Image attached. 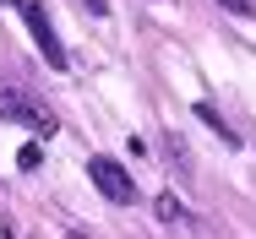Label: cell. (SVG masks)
I'll list each match as a JSON object with an SVG mask.
<instances>
[{
  "instance_id": "cell-1",
  "label": "cell",
  "mask_w": 256,
  "mask_h": 239,
  "mask_svg": "<svg viewBox=\"0 0 256 239\" xmlns=\"http://www.w3.org/2000/svg\"><path fill=\"white\" fill-rule=\"evenodd\" d=\"M11 5H16L22 27L33 33V44L44 49V65H50V71H66L71 60H66V44H60V33H54V22H50V11H44V0H11Z\"/></svg>"
},
{
  "instance_id": "cell-2",
  "label": "cell",
  "mask_w": 256,
  "mask_h": 239,
  "mask_svg": "<svg viewBox=\"0 0 256 239\" xmlns=\"http://www.w3.org/2000/svg\"><path fill=\"white\" fill-rule=\"evenodd\" d=\"M0 120L28 125V131H38V136H54V114L44 103H33L22 87H11V82H0Z\"/></svg>"
},
{
  "instance_id": "cell-3",
  "label": "cell",
  "mask_w": 256,
  "mask_h": 239,
  "mask_svg": "<svg viewBox=\"0 0 256 239\" xmlns=\"http://www.w3.org/2000/svg\"><path fill=\"white\" fill-rule=\"evenodd\" d=\"M88 180H93V185L104 191V201H114V207H131V201L142 196V191H136V180H131L114 158H104V152L88 158Z\"/></svg>"
},
{
  "instance_id": "cell-4",
  "label": "cell",
  "mask_w": 256,
  "mask_h": 239,
  "mask_svg": "<svg viewBox=\"0 0 256 239\" xmlns=\"http://www.w3.org/2000/svg\"><path fill=\"white\" fill-rule=\"evenodd\" d=\"M196 120H202V125H212V131H218V142H224V147H240V136L229 131V120H224V114H218L212 103H196Z\"/></svg>"
},
{
  "instance_id": "cell-5",
  "label": "cell",
  "mask_w": 256,
  "mask_h": 239,
  "mask_svg": "<svg viewBox=\"0 0 256 239\" xmlns=\"http://www.w3.org/2000/svg\"><path fill=\"white\" fill-rule=\"evenodd\" d=\"M158 218H164V223H186V207H180V196H158Z\"/></svg>"
},
{
  "instance_id": "cell-6",
  "label": "cell",
  "mask_w": 256,
  "mask_h": 239,
  "mask_svg": "<svg viewBox=\"0 0 256 239\" xmlns=\"http://www.w3.org/2000/svg\"><path fill=\"white\" fill-rule=\"evenodd\" d=\"M218 5H224L229 16H246V22L256 16V0H218Z\"/></svg>"
},
{
  "instance_id": "cell-7",
  "label": "cell",
  "mask_w": 256,
  "mask_h": 239,
  "mask_svg": "<svg viewBox=\"0 0 256 239\" xmlns=\"http://www.w3.org/2000/svg\"><path fill=\"white\" fill-rule=\"evenodd\" d=\"M82 5H88L93 16H109V0H82Z\"/></svg>"
},
{
  "instance_id": "cell-8",
  "label": "cell",
  "mask_w": 256,
  "mask_h": 239,
  "mask_svg": "<svg viewBox=\"0 0 256 239\" xmlns=\"http://www.w3.org/2000/svg\"><path fill=\"white\" fill-rule=\"evenodd\" d=\"M71 239H93V234H82V229H76V234H71Z\"/></svg>"
}]
</instances>
